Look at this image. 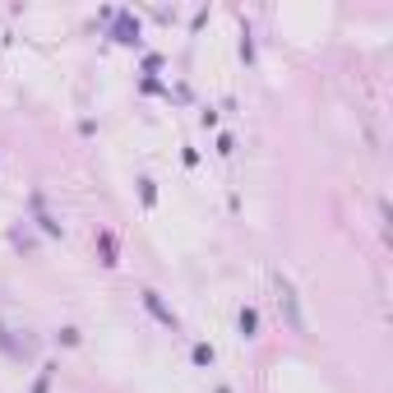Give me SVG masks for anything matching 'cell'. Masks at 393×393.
<instances>
[{"mask_svg":"<svg viewBox=\"0 0 393 393\" xmlns=\"http://www.w3.org/2000/svg\"><path fill=\"white\" fill-rule=\"evenodd\" d=\"M107 37H112L116 46H125V51H139V46H144V19H139L135 10H121V5H116V19L107 23Z\"/></svg>","mask_w":393,"mask_h":393,"instance_id":"6da1fadb","label":"cell"},{"mask_svg":"<svg viewBox=\"0 0 393 393\" xmlns=\"http://www.w3.org/2000/svg\"><path fill=\"white\" fill-rule=\"evenodd\" d=\"M278 301H282V310H287V324H292V333H305V314H301V296H296V287H292V278L287 273H278Z\"/></svg>","mask_w":393,"mask_h":393,"instance_id":"7a4b0ae2","label":"cell"},{"mask_svg":"<svg viewBox=\"0 0 393 393\" xmlns=\"http://www.w3.org/2000/svg\"><path fill=\"white\" fill-rule=\"evenodd\" d=\"M139 301H144V310L153 314V319H157V324H162V328H171V333H180V314L171 310L167 301H162V292H153V287H144V292H139Z\"/></svg>","mask_w":393,"mask_h":393,"instance_id":"3957f363","label":"cell"},{"mask_svg":"<svg viewBox=\"0 0 393 393\" xmlns=\"http://www.w3.org/2000/svg\"><path fill=\"white\" fill-rule=\"evenodd\" d=\"M28 208H33V222L42 227V232L51 236V241H60V236H65V222H60V218L51 213V208H46V194H42V190H33V194H28Z\"/></svg>","mask_w":393,"mask_h":393,"instance_id":"277c9868","label":"cell"},{"mask_svg":"<svg viewBox=\"0 0 393 393\" xmlns=\"http://www.w3.org/2000/svg\"><path fill=\"white\" fill-rule=\"evenodd\" d=\"M98 264H102V269H116V264H121V241H116L112 227H102V232H98Z\"/></svg>","mask_w":393,"mask_h":393,"instance_id":"5b68a950","label":"cell"},{"mask_svg":"<svg viewBox=\"0 0 393 393\" xmlns=\"http://www.w3.org/2000/svg\"><path fill=\"white\" fill-rule=\"evenodd\" d=\"M236 333H241V342L259 338V310L255 305H241V310H236Z\"/></svg>","mask_w":393,"mask_h":393,"instance_id":"8992f818","label":"cell"},{"mask_svg":"<svg viewBox=\"0 0 393 393\" xmlns=\"http://www.w3.org/2000/svg\"><path fill=\"white\" fill-rule=\"evenodd\" d=\"M236 56L246 60V65H255L259 60V51H255V33H250V23L241 19V37H236Z\"/></svg>","mask_w":393,"mask_h":393,"instance_id":"52a82bcc","label":"cell"},{"mask_svg":"<svg viewBox=\"0 0 393 393\" xmlns=\"http://www.w3.org/2000/svg\"><path fill=\"white\" fill-rule=\"evenodd\" d=\"M213 361H218L213 342H194V347H190V366H194V371H208Z\"/></svg>","mask_w":393,"mask_h":393,"instance_id":"ba28073f","label":"cell"},{"mask_svg":"<svg viewBox=\"0 0 393 393\" xmlns=\"http://www.w3.org/2000/svg\"><path fill=\"white\" fill-rule=\"evenodd\" d=\"M135 185H139V204L153 213V208H157V180H153V176H139Z\"/></svg>","mask_w":393,"mask_h":393,"instance_id":"9c48e42d","label":"cell"},{"mask_svg":"<svg viewBox=\"0 0 393 393\" xmlns=\"http://www.w3.org/2000/svg\"><path fill=\"white\" fill-rule=\"evenodd\" d=\"M139 93H144V98H171V88H167L157 74H144V79H139Z\"/></svg>","mask_w":393,"mask_h":393,"instance_id":"30bf717a","label":"cell"},{"mask_svg":"<svg viewBox=\"0 0 393 393\" xmlns=\"http://www.w3.org/2000/svg\"><path fill=\"white\" fill-rule=\"evenodd\" d=\"M84 342V333H79L74 324H65V328H56V347H79Z\"/></svg>","mask_w":393,"mask_h":393,"instance_id":"8fae6325","label":"cell"},{"mask_svg":"<svg viewBox=\"0 0 393 393\" xmlns=\"http://www.w3.org/2000/svg\"><path fill=\"white\" fill-rule=\"evenodd\" d=\"M51 371H56V366H42V371H37V380H33V389H28V393H51Z\"/></svg>","mask_w":393,"mask_h":393,"instance_id":"7c38bea8","label":"cell"},{"mask_svg":"<svg viewBox=\"0 0 393 393\" xmlns=\"http://www.w3.org/2000/svg\"><path fill=\"white\" fill-rule=\"evenodd\" d=\"M199 125H204V130H218V125H222V112H218V107H204V112H199Z\"/></svg>","mask_w":393,"mask_h":393,"instance_id":"4fadbf2b","label":"cell"},{"mask_svg":"<svg viewBox=\"0 0 393 393\" xmlns=\"http://www.w3.org/2000/svg\"><path fill=\"white\" fill-rule=\"evenodd\" d=\"M232 153H236V135L222 130V135H218V157H232Z\"/></svg>","mask_w":393,"mask_h":393,"instance_id":"5bb4252c","label":"cell"},{"mask_svg":"<svg viewBox=\"0 0 393 393\" xmlns=\"http://www.w3.org/2000/svg\"><path fill=\"white\" fill-rule=\"evenodd\" d=\"M162 65H167V60L157 56V51H144V74H162Z\"/></svg>","mask_w":393,"mask_h":393,"instance_id":"9a60e30c","label":"cell"},{"mask_svg":"<svg viewBox=\"0 0 393 393\" xmlns=\"http://www.w3.org/2000/svg\"><path fill=\"white\" fill-rule=\"evenodd\" d=\"M180 162H185V167H199V148H194V144H185V148H180Z\"/></svg>","mask_w":393,"mask_h":393,"instance_id":"2e32d148","label":"cell"},{"mask_svg":"<svg viewBox=\"0 0 393 393\" xmlns=\"http://www.w3.org/2000/svg\"><path fill=\"white\" fill-rule=\"evenodd\" d=\"M204 23H208V5H199V10H194V14H190V33H199Z\"/></svg>","mask_w":393,"mask_h":393,"instance_id":"e0dca14e","label":"cell"},{"mask_svg":"<svg viewBox=\"0 0 393 393\" xmlns=\"http://www.w3.org/2000/svg\"><path fill=\"white\" fill-rule=\"evenodd\" d=\"M218 393H232V389H227V384H222V389H218Z\"/></svg>","mask_w":393,"mask_h":393,"instance_id":"ac0fdd59","label":"cell"}]
</instances>
